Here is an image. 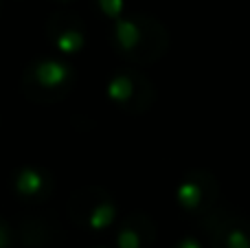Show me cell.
Returning <instances> with one entry per match:
<instances>
[{
    "label": "cell",
    "mask_w": 250,
    "mask_h": 248,
    "mask_svg": "<svg viewBox=\"0 0 250 248\" xmlns=\"http://www.w3.org/2000/svg\"><path fill=\"white\" fill-rule=\"evenodd\" d=\"M151 240H145V231L141 227H123V231L119 233V248H143L147 246Z\"/></svg>",
    "instance_id": "2"
},
{
    "label": "cell",
    "mask_w": 250,
    "mask_h": 248,
    "mask_svg": "<svg viewBox=\"0 0 250 248\" xmlns=\"http://www.w3.org/2000/svg\"><path fill=\"white\" fill-rule=\"evenodd\" d=\"M176 248H200V244L195 240H189V237H187V240H182L180 244H176Z\"/></svg>",
    "instance_id": "4"
},
{
    "label": "cell",
    "mask_w": 250,
    "mask_h": 248,
    "mask_svg": "<svg viewBox=\"0 0 250 248\" xmlns=\"http://www.w3.org/2000/svg\"><path fill=\"white\" fill-rule=\"evenodd\" d=\"M9 246V233H7V228L0 224V248H7Z\"/></svg>",
    "instance_id": "3"
},
{
    "label": "cell",
    "mask_w": 250,
    "mask_h": 248,
    "mask_svg": "<svg viewBox=\"0 0 250 248\" xmlns=\"http://www.w3.org/2000/svg\"><path fill=\"white\" fill-rule=\"evenodd\" d=\"M213 248H250V231L237 224H215L211 233Z\"/></svg>",
    "instance_id": "1"
}]
</instances>
